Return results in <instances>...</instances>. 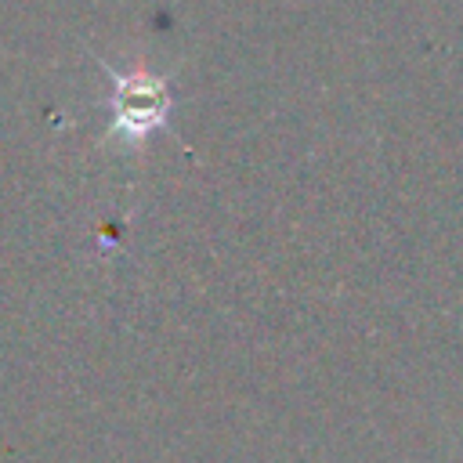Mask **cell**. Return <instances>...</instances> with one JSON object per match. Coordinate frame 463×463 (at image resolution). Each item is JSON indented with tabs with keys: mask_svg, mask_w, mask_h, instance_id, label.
<instances>
[{
	"mask_svg": "<svg viewBox=\"0 0 463 463\" xmlns=\"http://www.w3.org/2000/svg\"><path fill=\"white\" fill-rule=\"evenodd\" d=\"M101 69L112 80V94H109V134L105 137H119L127 145H141L148 134H156L159 127H166L170 109H174V94H170V80L159 72H148L141 65L134 69H112L101 58Z\"/></svg>",
	"mask_w": 463,
	"mask_h": 463,
	"instance_id": "6da1fadb",
	"label": "cell"
}]
</instances>
